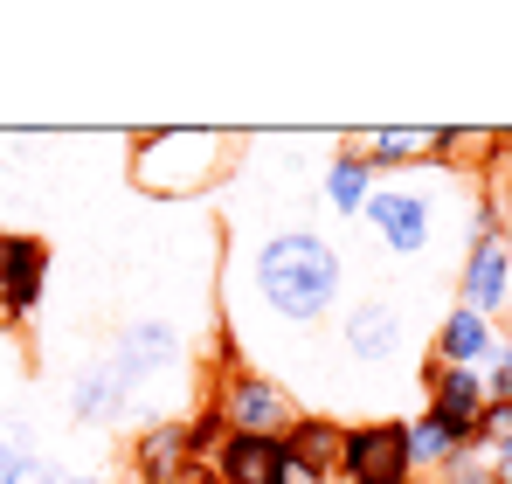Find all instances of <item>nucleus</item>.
<instances>
[{
	"instance_id": "f257e3e1",
	"label": "nucleus",
	"mask_w": 512,
	"mask_h": 484,
	"mask_svg": "<svg viewBox=\"0 0 512 484\" xmlns=\"http://www.w3.org/2000/svg\"><path fill=\"white\" fill-rule=\"evenodd\" d=\"M250 291L256 305L291 332H312V325L340 319L346 305V256L333 236L291 222V229H270L250 249Z\"/></svg>"
},
{
	"instance_id": "f03ea898",
	"label": "nucleus",
	"mask_w": 512,
	"mask_h": 484,
	"mask_svg": "<svg viewBox=\"0 0 512 484\" xmlns=\"http://www.w3.org/2000/svg\"><path fill=\"white\" fill-rule=\"evenodd\" d=\"M229 132H194V125H160L132 139V180L160 201H187L229 173Z\"/></svg>"
},
{
	"instance_id": "7ed1b4c3",
	"label": "nucleus",
	"mask_w": 512,
	"mask_h": 484,
	"mask_svg": "<svg viewBox=\"0 0 512 484\" xmlns=\"http://www.w3.org/2000/svg\"><path fill=\"white\" fill-rule=\"evenodd\" d=\"M360 222H367V236L381 242L388 256H429L436 249V229H443V194L423 187V180H381L374 194H367V208H360Z\"/></svg>"
},
{
	"instance_id": "20e7f679",
	"label": "nucleus",
	"mask_w": 512,
	"mask_h": 484,
	"mask_svg": "<svg viewBox=\"0 0 512 484\" xmlns=\"http://www.w3.org/2000/svg\"><path fill=\"white\" fill-rule=\"evenodd\" d=\"M457 305H471L492 325L512 305V236L499 229V208H471V249H464V270H457Z\"/></svg>"
},
{
	"instance_id": "39448f33",
	"label": "nucleus",
	"mask_w": 512,
	"mask_h": 484,
	"mask_svg": "<svg viewBox=\"0 0 512 484\" xmlns=\"http://www.w3.org/2000/svg\"><path fill=\"white\" fill-rule=\"evenodd\" d=\"M340 484H416L409 422L402 415H360V422H346Z\"/></svg>"
},
{
	"instance_id": "423d86ee",
	"label": "nucleus",
	"mask_w": 512,
	"mask_h": 484,
	"mask_svg": "<svg viewBox=\"0 0 512 484\" xmlns=\"http://www.w3.org/2000/svg\"><path fill=\"white\" fill-rule=\"evenodd\" d=\"M208 402L229 415V429H243V436H277L298 402H291V388L270 374V367H229L222 381H215V395Z\"/></svg>"
},
{
	"instance_id": "0eeeda50",
	"label": "nucleus",
	"mask_w": 512,
	"mask_h": 484,
	"mask_svg": "<svg viewBox=\"0 0 512 484\" xmlns=\"http://www.w3.org/2000/svg\"><path fill=\"white\" fill-rule=\"evenodd\" d=\"M104 360L118 367V381H125L132 395H146V388H160L167 374H180L187 346H180L173 319H132L118 339H111V353H104Z\"/></svg>"
},
{
	"instance_id": "6e6552de",
	"label": "nucleus",
	"mask_w": 512,
	"mask_h": 484,
	"mask_svg": "<svg viewBox=\"0 0 512 484\" xmlns=\"http://www.w3.org/2000/svg\"><path fill=\"white\" fill-rule=\"evenodd\" d=\"M340 353L353 367H395L409 353V319L395 298H360L340 312Z\"/></svg>"
},
{
	"instance_id": "1a4fd4ad",
	"label": "nucleus",
	"mask_w": 512,
	"mask_h": 484,
	"mask_svg": "<svg viewBox=\"0 0 512 484\" xmlns=\"http://www.w3.org/2000/svg\"><path fill=\"white\" fill-rule=\"evenodd\" d=\"M49 263H56V249H49V236H7V249H0V319L21 325L42 312V298H49Z\"/></svg>"
},
{
	"instance_id": "9d476101",
	"label": "nucleus",
	"mask_w": 512,
	"mask_h": 484,
	"mask_svg": "<svg viewBox=\"0 0 512 484\" xmlns=\"http://www.w3.org/2000/svg\"><path fill=\"white\" fill-rule=\"evenodd\" d=\"M70 422H84V429H111V422H125V415H139V395L118 381V367L97 353V360H84L77 374H70Z\"/></svg>"
},
{
	"instance_id": "9b49d317",
	"label": "nucleus",
	"mask_w": 512,
	"mask_h": 484,
	"mask_svg": "<svg viewBox=\"0 0 512 484\" xmlns=\"http://www.w3.org/2000/svg\"><path fill=\"white\" fill-rule=\"evenodd\" d=\"M284 464H298V471H312V478H340V443H346V422L340 415H326V408H298L284 429Z\"/></svg>"
},
{
	"instance_id": "f8f14e48",
	"label": "nucleus",
	"mask_w": 512,
	"mask_h": 484,
	"mask_svg": "<svg viewBox=\"0 0 512 484\" xmlns=\"http://www.w3.org/2000/svg\"><path fill=\"white\" fill-rule=\"evenodd\" d=\"M423 395H429V415H443L450 429H464L471 443H478V415H485V374H471V367H443V360H423Z\"/></svg>"
},
{
	"instance_id": "ddd939ff",
	"label": "nucleus",
	"mask_w": 512,
	"mask_h": 484,
	"mask_svg": "<svg viewBox=\"0 0 512 484\" xmlns=\"http://www.w3.org/2000/svg\"><path fill=\"white\" fill-rule=\"evenodd\" d=\"M499 325L478 319L471 305H450L443 319H436V339H429V360H443V367H471V374H485L492 360H499Z\"/></svg>"
},
{
	"instance_id": "4468645a",
	"label": "nucleus",
	"mask_w": 512,
	"mask_h": 484,
	"mask_svg": "<svg viewBox=\"0 0 512 484\" xmlns=\"http://www.w3.org/2000/svg\"><path fill=\"white\" fill-rule=\"evenodd\" d=\"M132 471L139 484H180L194 471V457H187V422H167V415H153L139 436H132Z\"/></svg>"
},
{
	"instance_id": "2eb2a0df",
	"label": "nucleus",
	"mask_w": 512,
	"mask_h": 484,
	"mask_svg": "<svg viewBox=\"0 0 512 484\" xmlns=\"http://www.w3.org/2000/svg\"><path fill=\"white\" fill-rule=\"evenodd\" d=\"M222 484H284V436H243L229 429V443L208 464Z\"/></svg>"
},
{
	"instance_id": "dca6fc26",
	"label": "nucleus",
	"mask_w": 512,
	"mask_h": 484,
	"mask_svg": "<svg viewBox=\"0 0 512 484\" xmlns=\"http://www.w3.org/2000/svg\"><path fill=\"white\" fill-rule=\"evenodd\" d=\"M374 187H381V173H374V160H367L360 146H340V153L326 160V173H319L326 208L346 215V222H360V208H367V194H374Z\"/></svg>"
},
{
	"instance_id": "f3484780",
	"label": "nucleus",
	"mask_w": 512,
	"mask_h": 484,
	"mask_svg": "<svg viewBox=\"0 0 512 484\" xmlns=\"http://www.w3.org/2000/svg\"><path fill=\"white\" fill-rule=\"evenodd\" d=\"M374 173H402V166H423L429 160V132H409V125H374L367 139H353Z\"/></svg>"
},
{
	"instance_id": "a211bd4d",
	"label": "nucleus",
	"mask_w": 512,
	"mask_h": 484,
	"mask_svg": "<svg viewBox=\"0 0 512 484\" xmlns=\"http://www.w3.org/2000/svg\"><path fill=\"white\" fill-rule=\"evenodd\" d=\"M457 450H471V436L464 429H450L443 415H409V457H416V471H443Z\"/></svg>"
},
{
	"instance_id": "6ab92c4d",
	"label": "nucleus",
	"mask_w": 512,
	"mask_h": 484,
	"mask_svg": "<svg viewBox=\"0 0 512 484\" xmlns=\"http://www.w3.org/2000/svg\"><path fill=\"white\" fill-rule=\"evenodd\" d=\"M35 464H42L35 457V429L21 415H0V484H21Z\"/></svg>"
},
{
	"instance_id": "aec40b11",
	"label": "nucleus",
	"mask_w": 512,
	"mask_h": 484,
	"mask_svg": "<svg viewBox=\"0 0 512 484\" xmlns=\"http://www.w3.org/2000/svg\"><path fill=\"white\" fill-rule=\"evenodd\" d=\"M222 443H229V415H222L215 402H201L194 415H187V457H194V464H215Z\"/></svg>"
},
{
	"instance_id": "412c9836",
	"label": "nucleus",
	"mask_w": 512,
	"mask_h": 484,
	"mask_svg": "<svg viewBox=\"0 0 512 484\" xmlns=\"http://www.w3.org/2000/svg\"><path fill=\"white\" fill-rule=\"evenodd\" d=\"M429 478L436 484H492V457L471 443V450H457V457H450L443 471H429Z\"/></svg>"
},
{
	"instance_id": "4be33fe9",
	"label": "nucleus",
	"mask_w": 512,
	"mask_h": 484,
	"mask_svg": "<svg viewBox=\"0 0 512 484\" xmlns=\"http://www.w3.org/2000/svg\"><path fill=\"white\" fill-rule=\"evenodd\" d=\"M478 450L485 457L512 450V402H485V415H478Z\"/></svg>"
},
{
	"instance_id": "5701e85b",
	"label": "nucleus",
	"mask_w": 512,
	"mask_h": 484,
	"mask_svg": "<svg viewBox=\"0 0 512 484\" xmlns=\"http://www.w3.org/2000/svg\"><path fill=\"white\" fill-rule=\"evenodd\" d=\"M485 395H492V402H512V339L499 346V360L485 367Z\"/></svg>"
},
{
	"instance_id": "b1692460",
	"label": "nucleus",
	"mask_w": 512,
	"mask_h": 484,
	"mask_svg": "<svg viewBox=\"0 0 512 484\" xmlns=\"http://www.w3.org/2000/svg\"><path fill=\"white\" fill-rule=\"evenodd\" d=\"M21 484H63V471H56V464L42 457V464H35V471H28V478H21Z\"/></svg>"
},
{
	"instance_id": "393cba45",
	"label": "nucleus",
	"mask_w": 512,
	"mask_h": 484,
	"mask_svg": "<svg viewBox=\"0 0 512 484\" xmlns=\"http://www.w3.org/2000/svg\"><path fill=\"white\" fill-rule=\"evenodd\" d=\"M180 484H222V478H215L208 464H194V471H187V478H180Z\"/></svg>"
},
{
	"instance_id": "a878e982",
	"label": "nucleus",
	"mask_w": 512,
	"mask_h": 484,
	"mask_svg": "<svg viewBox=\"0 0 512 484\" xmlns=\"http://www.w3.org/2000/svg\"><path fill=\"white\" fill-rule=\"evenodd\" d=\"M63 484H104V478H90V471H77V478H63Z\"/></svg>"
},
{
	"instance_id": "bb28decb",
	"label": "nucleus",
	"mask_w": 512,
	"mask_h": 484,
	"mask_svg": "<svg viewBox=\"0 0 512 484\" xmlns=\"http://www.w3.org/2000/svg\"><path fill=\"white\" fill-rule=\"evenodd\" d=\"M0 249H7V229H0Z\"/></svg>"
},
{
	"instance_id": "cd10ccee",
	"label": "nucleus",
	"mask_w": 512,
	"mask_h": 484,
	"mask_svg": "<svg viewBox=\"0 0 512 484\" xmlns=\"http://www.w3.org/2000/svg\"><path fill=\"white\" fill-rule=\"evenodd\" d=\"M333 484H340V478H333Z\"/></svg>"
}]
</instances>
